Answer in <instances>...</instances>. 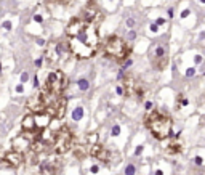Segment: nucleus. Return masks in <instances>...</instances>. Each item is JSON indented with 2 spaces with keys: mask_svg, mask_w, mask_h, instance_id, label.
Returning a JSON list of instances; mask_svg holds the SVG:
<instances>
[{
  "mask_svg": "<svg viewBox=\"0 0 205 175\" xmlns=\"http://www.w3.org/2000/svg\"><path fill=\"white\" fill-rule=\"evenodd\" d=\"M125 23H127V28H130V29L135 28V19H133V18H128V19H127Z\"/></svg>",
  "mask_w": 205,
  "mask_h": 175,
  "instance_id": "obj_30",
  "label": "nucleus"
},
{
  "mask_svg": "<svg viewBox=\"0 0 205 175\" xmlns=\"http://www.w3.org/2000/svg\"><path fill=\"white\" fill-rule=\"evenodd\" d=\"M26 108H27L31 113H43V111L47 109V101H45L43 92H37L35 95H32L31 98L27 100Z\"/></svg>",
  "mask_w": 205,
  "mask_h": 175,
  "instance_id": "obj_11",
  "label": "nucleus"
},
{
  "mask_svg": "<svg viewBox=\"0 0 205 175\" xmlns=\"http://www.w3.org/2000/svg\"><path fill=\"white\" fill-rule=\"evenodd\" d=\"M194 63H195V64H202V63H204V56H202V55H195L194 56Z\"/></svg>",
  "mask_w": 205,
  "mask_h": 175,
  "instance_id": "obj_29",
  "label": "nucleus"
},
{
  "mask_svg": "<svg viewBox=\"0 0 205 175\" xmlns=\"http://www.w3.org/2000/svg\"><path fill=\"white\" fill-rule=\"evenodd\" d=\"M61 55H63V48H61V44H59V42H51V44L47 45L43 59H47V63H48V64L55 66L56 63L61 59Z\"/></svg>",
  "mask_w": 205,
  "mask_h": 175,
  "instance_id": "obj_10",
  "label": "nucleus"
},
{
  "mask_svg": "<svg viewBox=\"0 0 205 175\" xmlns=\"http://www.w3.org/2000/svg\"><path fill=\"white\" fill-rule=\"evenodd\" d=\"M38 132H24L23 130V133H19L16 138L13 140V149H16V151L19 153H27L32 149V145H34L35 138H37Z\"/></svg>",
  "mask_w": 205,
  "mask_h": 175,
  "instance_id": "obj_8",
  "label": "nucleus"
},
{
  "mask_svg": "<svg viewBox=\"0 0 205 175\" xmlns=\"http://www.w3.org/2000/svg\"><path fill=\"white\" fill-rule=\"evenodd\" d=\"M156 175H163V172H162V170H157V172H156Z\"/></svg>",
  "mask_w": 205,
  "mask_h": 175,
  "instance_id": "obj_43",
  "label": "nucleus"
},
{
  "mask_svg": "<svg viewBox=\"0 0 205 175\" xmlns=\"http://www.w3.org/2000/svg\"><path fill=\"white\" fill-rule=\"evenodd\" d=\"M88 153H90V156L91 158H95V159H98V161H101V162H109V151L106 149L104 146L101 143H93V145H90V149H88Z\"/></svg>",
  "mask_w": 205,
  "mask_h": 175,
  "instance_id": "obj_12",
  "label": "nucleus"
},
{
  "mask_svg": "<svg viewBox=\"0 0 205 175\" xmlns=\"http://www.w3.org/2000/svg\"><path fill=\"white\" fill-rule=\"evenodd\" d=\"M27 80H29V72L23 71V72H21V76H19V82H21V84H26Z\"/></svg>",
  "mask_w": 205,
  "mask_h": 175,
  "instance_id": "obj_22",
  "label": "nucleus"
},
{
  "mask_svg": "<svg viewBox=\"0 0 205 175\" xmlns=\"http://www.w3.org/2000/svg\"><path fill=\"white\" fill-rule=\"evenodd\" d=\"M123 174H125V175H135L136 174V167L133 164H128L125 167V172H123Z\"/></svg>",
  "mask_w": 205,
  "mask_h": 175,
  "instance_id": "obj_20",
  "label": "nucleus"
},
{
  "mask_svg": "<svg viewBox=\"0 0 205 175\" xmlns=\"http://www.w3.org/2000/svg\"><path fill=\"white\" fill-rule=\"evenodd\" d=\"M34 85H35V87H38V77H37V76L34 77Z\"/></svg>",
  "mask_w": 205,
  "mask_h": 175,
  "instance_id": "obj_42",
  "label": "nucleus"
},
{
  "mask_svg": "<svg viewBox=\"0 0 205 175\" xmlns=\"http://www.w3.org/2000/svg\"><path fill=\"white\" fill-rule=\"evenodd\" d=\"M189 104V100L184 98L183 95H178V108H183V106H188Z\"/></svg>",
  "mask_w": 205,
  "mask_h": 175,
  "instance_id": "obj_19",
  "label": "nucleus"
},
{
  "mask_svg": "<svg viewBox=\"0 0 205 175\" xmlns=\"http://www.w3.org/2000/svg\"><path fill=\"white\" fill-rule=\"evenodd\" d=\"M141 151H143V146H138V148H136V151H135V154H136V156L141 154Z\"/></svg>",
  "mask_w": 205,
  "mask_h": 175,
  "instance_id": "obj_39",
  "label": "nucleus"
},
{
  "mask_svg": "<svg viewBox=\"0 0 205 175\" xmlns=\"http://www.w3.org/2000/svg\"><path fill=\"white\" fill-rule=\"evenodd\" d=\"M37 45H40V47H45V42H43L42 39H38V40H37Z\"/></svg>",
  "mask_w": 205,
  "mask_h": 175,
  "instance_id": "obj_40",
  "label": "nucleus"
},
{
  "mask_svg": "<svg viewBox=\"0 0 205 175\" xmlns=\"http://www.w3.org/2000/svg\"><path fill=\"white\" fill-rule=\"evenodd\" d=\"M96 141H98V133H96V132L87 135V145H88V146H90V145H93V143H96Z\"/></svg>",
  "mask_w": 205,
  "mask_h": 175,
  "instance_id": "obj_18",
  "label": "nucleus"
},
{
  "mask_svg": "<svg viewBox=\"0 0 205 175\" xmlns=\"http://www.w3.org/2000/svg\"><path fill=\"white\" fill-rule=\"evenodd\" d=\"M189 15H191V10H189V8H186V10L181 11V18H183V19H184V18H188Z\"/></svg>",
  "mask_w": 205,
  "mask_h": 175,
  "instance_id": "obj_31",
  "label": "nucleus"
},
{
  "mask_svg": "<svg viewBox=\"0 0 205 175\" xmlns=\"http://www.w3.org/2000/svg\"><path fill=\"white\" fill-rule=\"evenodd\" d=\"M77 87H79L80 92H87V90L90 89V82H88V79H85V77H80V79L77 80Z\"/></svg>",
  "mask_w": 205,
  "mask_h": 175,
  "instance_id": "obj_16",
  "label": "nucleus"
},
{
  "mask_svg": "<svg viewBox=\"0 0 205 175\" xmlns=\"http://www.w3.org/2000/svg\"><path fill=\"white\" fill-rule=\"evenodd\" d=\"M111 135L112 137H119V135H120V125H114L112 130H111Z\"/></svg>",
  "mask_w": 205,
  "mask_h": 175,
  "instance_id": "obj_25",
  "label": "nucleus"
},
{
  "mask_svg": "<svg viewBox=\"0 0 205 175\" xmlns=\"http://www.w3.org/2000/svg\"><path fill=\"white\" fill-rule=\"evenodd\" d=\"M67 87V77L61 69H55L48 74L47 77L45 87H43V92L48 96H53V98H59L63 95V92Z\"/></svg>",
  "mask_w": 205,
  "mask_h": 175,
  "instance_id": "obj_4",
  "label": "nucleus"
},
{
  "mask_svg": "<svg viewBox=\"0 0 205 175\" xmlns=\"http://www.w3.org/2000/svg\"><path fill=\"white\" fill-rule=\"evenodd\" d=\"M66 35L77 39V40L84 42V44L95 47V48H98V44H99L98 24L85 21L84 18H75V19L71 21L66 28Z\"/></svg>",
  "mask_w": 205,
  "mask_h": 175,
  "instance_id": "obj_1",
  "label": "nucleus"
},
{
  "mask_svg": "<svg viewBox=\"0 0 205 175\" xmlns=\"http://www.w3.org/2000/svg\"><path fill=\"white\" fill-rule=\"evenodd\" d=\"M154 23H156L159 28H162V26H165V24H167V19H165V18H157Z\"/></svg>",
  "mask_w": 205,
  "mask_h": 175,
  "instance_id": "obj_27",
  "label": "nucleus"
},
{
  "mask_svg": "<svg viewBox=\"0 0 205 175\" xmlns=\"http://www.w3.org/2000/svg\"><path fill=\"white\" fill-rule=\"evenodd\" d=\"M42 63H43V56L37 58V59H35V68H40V66H42Z\"/></svg>",
  "mask_w": 205,
  "mask_h": 175,
  "instance_id": "obj_33",
  "label": "nucleus"
},
{
  "mask_svg": "<svg viewBox=\"0 0 205 175\" xmlns=\"http://www.w3.org/2000/svg\"><path fill=\"white\" fill-rule=\"evenodd\" d=\"M3 158H5V151L3 149H0V161H3Z\"/></svg>",
  "mask_w": 205,
  "mask_h": 175,
  "instance_id": "obj_41",
  "label": "nucleus"
},
{
  "mask_svg": "<svg viewBox=\"0 0 205 175\" xmlns=\"http://www.w3.org/2000/svg\"><path fill=\"white\" fill-rule=\"evenodd\" d=\"M184 74H186V77H194L195 76V68H188Z\"/></svg>",
  "mask_w": 205,
  "mask_h": 175,
  "instance_id": "obj_26",
  "label": "nucleus"
},
{
  "mask_svg": "<svg viewBox=\"0 0 205 175\" xmlns=\"http://www.w3.org/2000/svg\"><path fill=\"white\" fill-rule=\"evenodd\" d=\"M128 39H130V40H133V39H136V32L133 31V29H130V31H128Z\"/></svg>",
  "mask_w": 205,
  "mask_h": 175,
  "instance_id": "obj_34",
  "label": "nucleus"
},
{
  "mask_svg": "<svg viewBox=\"0 0 205 175\" xmlns=\"http://www.w3.org/2000/svg\"><path fill=\"white\" fill-rule=\"evenodd\" d=\"M58 170V164H56V158L55 156H50L48 159L40 162V167H38V174L37 175H56Z\"/></svg>",
  "mask_w": 205,
  "mask_h": 175,
  "instance_id": "obj_13",
  "label": "nucleus"
},
{
  "mask_svg": "<svg viewBox=\"0 0 205 175\" xmlns=\"http://www.w3.org/2000/svg\"><path fill=\"white\" fill-rule=\"evenodd\" d=\"M194 161H195V164H197V165H200L202 162H204V159H202V158H199V156H197V158H195Z\"/></svg>",
  "mask_w": 205,
  "mask_h": 175,
  "instance_id": "obj_36",
  "label": "nucleus"
},
{
  "mask_svg": "<svg viewBox=\"0 0 205 175\" xmlns=\"http://www.w3.org/2000/svg\"><path fill=\"white\" fill-rule=\"evenodd\" d=\"M130 52H132V48L119 35H111L104 40V55L108 58H112L115 61H125Z\"/></svg>",
  "mask_w": 205,
  "mask_h": 175,
  "instance_id": "obj_3",
  "label": "nucleus"
},
{
  "mask_svg": "<svg viewBox=\"0 0 205 175\" xmlns=\"http://www.w3.org/2000/svg\"><path fill=\"white\" fill-rule=\"evenodd\" d=\"M90 172H91V174H98V172H99V167H98V165H91Z\"/></svg>",
  "mask_w": 205,
  "mask_h": 175,
  "instance_id": "obj_35",
  "label": "nucleus"
},
{
  "mask_svg": "<svg viewBox=\"0 0 205 175\" xmlns=\"http://www.w3.org/2000/svg\"><path fill=\"white\" fill-rule=\"evenodd\" d=\"M173 13H175V8H168V16L173 18Z\"/></svg>",
  "mask_w": 205,
  "mask_h": 175,
  "instance_id": "obj_38",
  "label": "nucleus"
},
{
  "mask_svg": "<svg viewBox=\"0 0 205 175\" xmlns=\"http://www.w3.org/2000/svg\"><path fill=\"white\" fill-rule=\"evenodd\" d=\"M43 19H45V18H43L40 13H35L34 16H32V21H35V23H38V24H42Z\"/></svg>",
  "mask_w": 205,
  "mask_h": 175,
  "instance_id": "obj_23",
  "label": "nucleus"
},
{
  "mask_svg": "<svg viewBox=\"0 0 205 175\" xmlns=\"http://www.w3.org/2000/svg\"><path fill=\"white\" fill-rule=\"evenodd\" d=\"M2 28H3L5 31H11V29H13V23H11L10 19H7V21L2 23Z\"/></svg>",
  "mask_w": 205,
  "mask_h": 175,
  "instance_id": "obj_21",
  "label": "nucleus"
},
{
  "mask_svg": "<svg viewBox=\"0 0 205 175\" xmlns=\"http://www.w3.org/2000/svg\"><path fill=\"white\" fill-rule=\"evenodd\" d=\"M84 114H85L84 108H82V106H77L75 109L72 111V119L75 120V122H79L80 119H84Z\"/></svg>",
  "mask_w": 205,
  "mask_h": 175,
  "instance_id": "obj_17",
  "label": "nucleus"
},
{
  "mask_svg": "<svg viewBox=\"0 0 205 175\" xmlns=\"http://www.w3.org/2000/svg\"><path fill=\"white\" fill-rule=\"evenodd\" d=\"M3 161L7 162L10 167H19V165L23 164V161H24V154H23V153H19V151H16V149L5 151Z\"/></svg>",
  "mask_w": 205,
  "mask_h": 175,
  "instance_id": "obj_14",
  "label": "nucleus"
},
{
  "mask_svg": "<svg viewBox=\"0 0 205 175\" xmlns=\"http://www.w3.org/2000/svg\"><path fill=\"white\" fill-rule=\"evenodd\" d=\"M74 146V133L67 125H63L59 130L55 132L53 137V149L56 154H64L71 151Z\"/></svg>",
  "mask_w": 205,
  "mask_h": 175,
  "instance_id": "obj_6",
  "label": "nucleus"
},
{
  "mask_svg": "<svg viewBox=\"0 0 205 175\" xmlns=\"http://www.w3.org/2000/svg\"><path fill=\"white\" fill-rule=\"evenodd\" d=\"M146 127L149 129V132L157 140H165V138H168L171 135L173 120L167 114H162L159 111H152L146 117Z\"/></svg>",
  "mask_w": 205,
  "mask_h": 175,
  "instance_id": "obj_2",
  "label": "nucleus"
},
{
  "mask_svg": "<svg viewBox=\"0 0 205 175\" xmlns=\"http://www.w3.org/2000/svg\"><path fill=\"white\" fill-rule=\"evenodd\" d=\"M16 93H24V85L23 84H18L16 85Z\"/></svg>",
  "mask_w": 205,
  "mask_h": 175,
  "instance_id": "obj_32",
  "label": "nucleus"
},
{
  "mask_svg": "<svg viewBox=\"0 0 205 175\" xmlns=\"http://www.w3.org/2000/svg\"><path fill=\"white\" fill-rule=\"evenodd\" d=\"M149 29H151V32H152V34H159V26H157V24L156 23H152V24H151V26H149Z\"/></svg>",
  "mask_w": 205,
  "mask_h": 175,
  "instance_id": "obj_28",
  "label": "nucleus"
},
{
  "mask_svg": "<svg viewBox=\"0 0 205 175\" xmlns=\"http://www.w3.org/2000/svg\"><path fill=\"white\" fill-rule=\"evenodd\" d=\"M181 149H183V145H181L180 140H173L167 148V151L170 153V154H178V153H181Z\"/></svg>",
  "mask_w": 205,
  "mask_h": 175,
  "instance_id": "obj_15",
  "label": "nucleus"
},
{
  "mask_svg": "<svg viewBox=\"0 0 205 175\" xmlns=\"http://www.w3.org/2000/svg\"><path fill=\"white\" fill-rule=\"evenodd\" d=\"M67 47H69V52L72 53L75 58H79V59L91 58V56L96 53V50H98V48L90 47V45L77 40V39H72V37H67Z\"/></svg>",
  "mask_w": 205,
  "mask_h": 175,
  "instance_id": "obj_7",
  "label": "nucleus"
},
{
  "mask_svg": "<svg viewBox=\"0 0 205 175\" xmlns=\"http://www.w3.org/2000/svg\"><path fill=\"white\" fill-rule=\"evenodd\" d=\"M51 114L43 111V113H32L29 116H26L21 122V129L24 132H40L45 130L51 124Z\"/></svg>",
  "mask_w": 205,
  "mask_h": 175,
  "instance_id": "obj_5",
  "label": "nucleus"
},
{
  "mask_svg": "<svg viewBox=\"0 0 205 175\" xmlns=\"http://www.w3.org/2000/svg\"><path fill=\"white\" fill-rule=\"evenodd\" d=\"M144 108H146V109H151V108H152V101H146Z\"/></svg>",
  "mask_w": 205,
  "mask_h": 175,
  "instance_id": "obj_37",
  "label": "nucleus"
},
{
  "mask_svg": "<svg viewBox=\"0 0 205 175\" xmlns=\"http://www.w3.org/2000/svg\"><path fill=\"white\" fill-rule=\"evenodd\" d=\"M199 3H202V5H205V0H199Z\"/></svg>",
  "mask_w": 205,
  "mask_h": 175,
  "instance_id": "obj_44",
  "label": "nucleus"
},
{
  "mask_svg": "<svg viewBox=\"0 0 205 175\" xmlns=\"http://www.w3.org/2000/svg\"><path fill=\"white\" fill-rule=\"evenodd\" d=\"M115 93H117L119 96H125V89H123V85H117V87H115Z\"/></svg>",
  "mask_w": 205,
  "mask_h": 175,
  "instance_id": "obj_24",
  "label": "nucleus"
},
{
  "mask_svg": "<svg viewBox=\"0 0 205 175\" xmlns=\"http://www.w3.org/2000/svg\"><path fill=\"white\" fill-rule=\"evenodd\" d=\"M167 47L165 45H156L151 52V61L156 69H163L167 64Z\"/></svg>",
  "mask_w": 205,
  "mask_h": 175,
  "instance_id": "obj_9",
  "label": "nucleus"
}]
</instances>
